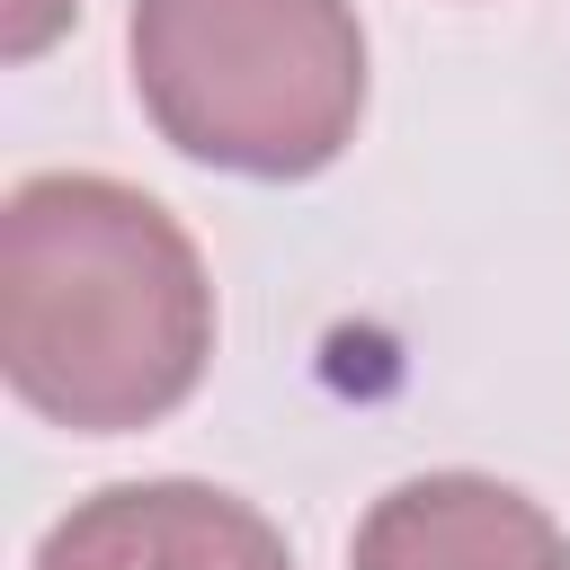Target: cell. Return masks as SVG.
<instances>
[{"label": "cell", "mask_w": 570, "mask_h": 570, "mask_svg": "<svg viewBox=\"0 0 570 570\" xmlns=\"http://www.w3.org/2000/svg\"><path fill=\"white\" fill-rule=\"evenodd\" d=\"M125 62L160 142L232 178H321L365 116L347 0H134Z\"/></svg>", "instance_id": "2"}, {"label": "cell", "mask_w": 570, "mask_h": 570, "mask_svg": "<svg viewBox=\"0 0 570 570\" xmlns=\"http://www.w3.org/2000/svg\"><path fill=\"white\" fill-rule=\"evenodd\" d=\"M214 356V276L187 223L107 178L36 169L0 205V374L71 428L125 436L169 419Z\"/></svg>", "instance_id": "1"}, {"label": "cell", "mask_w": 570, "mask_h": 570, "mask_svg": "<svg viewBox=\"0 0 570 570\" xmlns=\"http://www.w3.org/2000/svg\"><path fill=\"white\" fill-rule=\"evenodd\" d=\"M347 570H570V534L517 481L419 472L365 508Z\"/></svg>", "instance_id": "4"}, {"label": "cell", "mask_w": 570, "mask_h": 570, "mask_svg": "<svg viewBox=\"0 0 570 570\" xmlns=\"http://www.w3.org/2000/svg\"><path fill=\"white\" fill-rule=\"evenodd\" d=\"M71 9H80V0H0V53H9V62H36V53L71 27Z\"/></svg>", "instance_id": "5"}, {"label": "cell", "mask_w": 570, "mask_h": 570, "mask_svg": "<svg viewBox=\"0 0 570 570\" xmlns=\"http://www.w3.org/2000/svg\"><path fill=\"white\" fill-rule=\"evenodd\" d=\"M27 570H294V552L249 499L169 472L71 499Z\"/></svg>", "instance_id": "3"}]
</instances>
